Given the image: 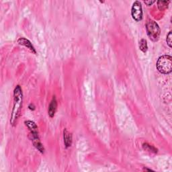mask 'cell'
<instances>
[{"mask_svg": "<svg viewBox=\"0 0 172 172\" xmlns=\"http://www.w3.org/2000/svg\"><path fill=\"white\" fill-rule=\"evenodd\" d=\"M22 91L20 86H17L14 91V106L12 112H11L10 123L11 125L14 126L16 123L18 118L20 114V110L22 106Z\"/></svg>", "mask_w": 172, "mask_h": 172, "instance_id": "6da1fadb", "label": "cell"}, {"mask_svg": "<svg viewBox=\"0 0 172 172\" xmlns=\"http://www.w3.org/2000/svg\"><path fill=\"white\" fill-rule=\"evenodd\" d=\"M158 71L163 74H169L172 71V58L170 55H163L160 57L157 63Z\"/></svg>", "mask_w": 172, "mask_h": 172, "instance_id": "7a4b0ae2", "label": "cell"}, {"mask_svg": "<svg viewBox=\"0 0 172 172\" xmlns=\"http://www.w3.org/2000/svg\"><path fill=\"white\" fill-rule=\"evenodd\" d=\"M146 29L148 37L151 41L153 42L157 41L161 34V30L157 24L153 20H149L147 23Z\"/></svg>", "mask_w": 172, "mask_h": 172, "instance_id": "3957f363", "label": "cell"}, {"mask_svg": "<svg viewBox=\"0 0 172 172\" xmlns=\"http://www.w3.org/2000/svg\"><path fill=\"white\" fill-rule=\"evenodd\" d=\"M131 14L133 19L137 22L141 21L143 18V9L141 3L139 1L134 2L131 9Z\"/></svg>", "mask_w": 172, "mask_h": 172, "instance_id": "277c9868", "label": "cell"}, {"mask_svg": "<svg viewBox=\"0 0 172 172\" xmlns=\"http://www.w3.org/2000/svg\"><path fill=\"white\" fill-rule=\"evenodd\" d=\"M29 137L34 147L37 148L40 152H41L42 153H43L44 151H45V149H44V147L42 146L41 141H40L38 135V132H30Z\"/></svg>", "mask_w": 172, "mask_h": 172, "instance_id": "5b68a950", "label": "cell"}, {"mask_svg": "<svg viewBox=\"0 0 172 172\" xmlns=\"http://www.w3.org/2000/svg\"><path fill=\"white\" fill-rule=\"evenodd\" d=\"M57 99H56L55 96H53L49 108V115L51 118H53L54 117L56 112V110H57Z\"/></svg>", "mask_w": 172, "mask_h": 172, "instance_id": "8992f818", "label": "cell"}, {"mask_svg": "<svg viewBox=\"0 0 172 172\" xmlns=\"http://www.w3.org/2000/svg\"><path fill=\"white\" fill-rule=\"evenodd\" d=\"M18 42L20 44V45L27 47L28 49H29L32 52H33L34 54L37 53H36V51H35V49L34 48L33 45H32V43L29 41V40H27L24 38H20L18 39Z\"/></svg>", "mask_w": 172, "mask_h": 172, "instance_id": "52a82bcc", "label": "cell"}, {"mask_svg": "<svg viewBox=\"0 0 172 172\" xmlns=\"http://www.w3.org/2000/svg\"><path fill=\"white\" fill-rule=\"evenodd\" d=\"M64 143L67 148L69 147L72 144V135L67 130H64Z\"/></svg>", "mask_w": 172, "mask_h": 172, "instance_id": "ba28073f", "label": "cell"}, {"mask_svg": "<svg viewBox=\"0 0 172 172\" xmlns=\"http://www.w3.org/2000/svg\"><path fill=\"white\" fill-rule=\"evenodd\" d=\"M25 124L27 126V127L30 130V132H37L38 127L34 122L30 121H25Z\"/></svg>", "mask_w": 172, "mask_h": 172, "instance_id": "9c48e42d", "label": "cell"}, {"mask_svg": "<svg viewBox=\"0 0 172 172\" xmlns=\"http://www.w3.org/2000/svg\"><path fill=\"white\" fill-rule=\"evenodd\" d=\"M139 48L143 53H146L147 49H148V46H147V41L145 39H141V41L139 42Z\"/></svg>", "mask_w": 172, "mask_h": 172, "instance_id": "30bf717a", "label": "cell"}, {"mask_svg": "<svg viewBox=\"0 0 172 172\" xmlns=\"http://www.w3.org/2000/svg\"><path fill=\"white\" fill-rule=\"evenodd\" d=\"M170 3V1H159L157 2L158 7L160 10H165L167 7L168 3Z\"/></svg>", "mask_w": 172, "mask_h": 172, "instance_id": "8fae6325", "label": "cell"}, {"mask_svg": "<svg viewBox=\"0 0 172 172\" xmlns=\"http://www.w3.org/2000/svg\"><path fill=\"white\" fill-rule=\"evenodd\" d=\"M143 148L144 149H145L147 151H149L150 152H153V153H157V149H155V148L153 146H151L150 145H148V144L145 143L143 144Z\"/></svg>", "mask_w": 172, "mask_h": 172, "instance_id": "7c38bea8", "label": "cell"}, {"mask_svg": "<svg viewBox=\"0 0 172 172\" xmlns=\"http://www.w3.org/2000/svg\"><path fill=\"white\" fill-rule=\"evenodd\" d=\"M171 37H172V33L171 32H170L169 34L167 35V38H166V41H167V45H169V46L170 48H171Z\"/></svg>", "mask_w": 172, "mask_h": 172, "instance_id": "4fadbf2b", "label": "cell"}, {"mask_svg": "<svg viewBox=\"0 0 172 172\" xmlns=\"http://www.w3.org/2000/svg\"><path fill=\"white\" fill-rule=\"evenodd\" d=\"M155 2V1H145V3L147 6H151Z\"/></svg>", "mask_w": 172, "mask_h": 172, "instance_id": "5bb4252c", "label": "cell"}]
</instances>
